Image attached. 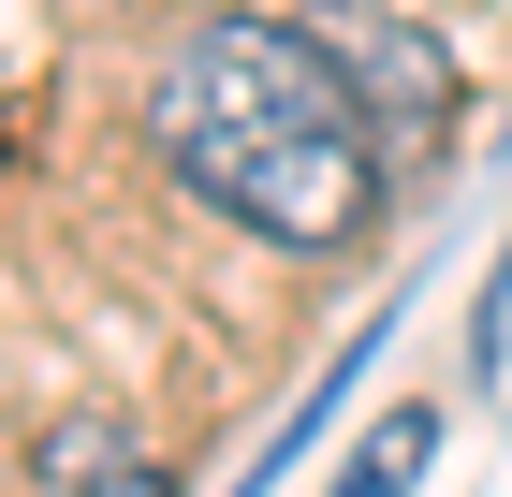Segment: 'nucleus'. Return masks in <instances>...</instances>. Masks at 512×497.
I'll return each mask as SVG.
<instances>
[{
	"label": "nucleus",
	"instance_id": "f257e3e1",
	"mask_svg": "<svg viewBox=\"0 0 512 497\" xmlns=\"http://www.w3.org/2000/svg\"><path fill=\"white\" fill-rule=\"evenodd\" d=\"M147 147L264 249H352L381 220V132L308 15H191L147 74Z\"/></svg>",
	"mask_w": 512,
	"mask_h": 497
},
{
	"label": "nucleus",
	"instance_id": "f03ea898",
	"mask_svg": "<svg viewBox=\"0 0 512 497\" xmlns=\"http://www.w3.org/2000/svg\"><path fill=\"white\" fill-rule=\"evenodd\" d=\"M308 30H322V59L352 74L381 161H425L439 132H454V59L425 44V15H395V0H308Z\"/></svg>",
	"mask_w": 512,
	"mask_h": 497
},
{
	"label": "nucleus",
	"instance_id": "7ed1b4c3",
	"mask_svg": "<svg viewBox=\"0 0 512 497\" xmlns=\"http://www.w3.org/2000/svg\"><path fill=\"white\" fill-rule=\"evenodd\" d=\"M44 497H161V468H147V439L132 424H44Z\"/></svg>",
	"mask_w": 512,
	"mask_h": 497
},
{
	"label": "nucleus",
	"instance_id": "20e7f679",
	"mask_svg": "<svg viewBox=\"0 0 512 497\" xmlns=\"http://www.w3.org/2000/svg\"><path fill=\"white\" fill-rule=\"evenodd\" d=\"M425 454H439V410H381V424H366V454L337 468V497H410Z\"/></svg>",
	"mask_w": 512,
	"mask_h": 497
}]
</instances>
